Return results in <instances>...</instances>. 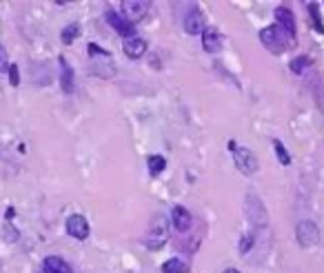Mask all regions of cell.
I'll return each instance as SVG.
<instances>
[{
  "mask_svg": "<svg viewBox=\"0 0 324 273\" xmlns=\"http://www.w3.org/2000/svg\"><path fill=\"white\" fill-rule=\"evenodd\" d=\"M42 271L44 273H73L69 264H67L62 258H58V255H49V258H44Z\"/></svg>",
  "mask_w": 324,
  "mask_h": 273,
  "instance_id": "13",
  "label": "cell"
},
{
  "mask_svg": "<svg viewBox=\"0 0 324 273\" xmlns=\"http://www.w3.org/2000/svg\"><path fill=\"white\" fill-rule=\"evenodd\" d=\"M184 29H186V34H202L204 32V16H202V11L200 9H191L189 14L184 16Z\"/></svg>",
  "mask_w": 324,
  "mask_h": 273,
  "instance_id": "8",
  "label": "cell"
},
{
  "mask_svg": "<svg viewBox=\"0 0 324 273\" xmlns=\"http://www.w3.org/2000/svg\"><path fill=\"white\" fill-rule=\"evenodd\" d=\"M251 244H253V238L251 236H244L242 238V244H240V251H242V253H247V251L251 249Z\"/></svg>",
  "mask_w": 324,
  "mask_h": 273,
  "instance_id": "22",
  "label": "cell"
},
{
  "mask_svg": "<svg viewBox=\"0 0 324 273\" xmlns=\"http://www.w3.org/2000/svg\"><path fill=\"white\" fill-rule=\"evenodd\" d=\"M295 238H297V242H300V246L309 249V246H315L320 242V231H318V227H315V222L302 220L295 227Z\"/></svg>",
  "mask_w": 324,
  "mask_h": 273,
  "instance_id": "2",
  "label": "cell"
},
{
  "mask_svg": "<svg viewBox=\"0 0 324 273\" xmlns=\"http://www.w3.org/2000/svg\"><path fill=\"white\" fill-rule=\"evenodd\" d=\"M120 7H122V18L131 25L140 23V20L146 16V11H149V5L142 2V0H122Z\"/></svg>",
  "mask_w": 324,
  "mask_h": 273,
  "instance_id": "3",
  "label": "cell"
},
{
  "mask_svg": "<svg viewBox=\"0 0 324 273\" xmlns=\"http://www.w3.org/2000/svg\"><path fill=\"white\" fill-rule=\"evenodd\" d=\"M60 87L65 94H71V91L75 89L73 85V69L67 65V60L60 56Z\"/></svg>",
  "mask_w": 324,
  "mask_h": 273,
  "instance_id": "14",
  "label": "cell"
},
{
  "mask_svg": "<svg viewBox=\"0 0 324 273\" xmlns=\"http://www.w3.org/2000/svg\"><path fill=\"white\" fill-rule=\"evenodd\" d=\"M171 222H173V227L178 229L180 233H184V231H189L191 229V213L184 209V206H173V211H171Z\"/></svg>",
  "mask_w": 324,
  "mask_h": 273,
  "instance_id": "9",
  "label": "cell"
},
{
  "mask_svg": "<svg viewBox=\"0 0 324 273\" xmlns=\"http://www.w3.org/2000/svg\"><path fill=\"white\" fill-rule=\"evenodd\" d=\"M275 20H278L282 32L291 34V36L295 34V18H293V14L287 9V7H278V9H275Z\"/></svg>",
  "mask_w": 324,
  "mask_h": 273,
  "instance_id": "11",
  "label": "cell"
},
{
  "mask_svg": "<svg viewBox=\"0 0 324 273\" xmlns=\"http://www.w3.org/2000/svg\"><path fill=\"white\" fill-rule=\"evenodd\" d=\"M146 167H149V171L153 175L162 173L164 167H167V160H164L162 156H149V160H146Z\"/></svg>",
  "mask_w": 324,
  "mask_h": 273,
  "instance_id": "16",
  "label": "cell"
},
{
  "mask_svg": "<svg viewBox=\"0 0 324 273\" xmlns=\"http://www.w3.org/2000/svg\"><path fill=\"white\" fill-rule=\"evenodd\" d=\"M189 271V262L182 258H171L162 264V273H186Z\"/></svg>",
  "mask_w": 324,
  "mask_h": 273,
  "instance_id": "15",
  "label": "cell"
},
{
  "mask_svg": "<svg viewBox=\"0 0 324 273\" xmlns=\"http://www.w3.org/2000/svg\"><path fill=\"white\" fill-rule=\"evenodd\" d=\"M309 11H311V16H313L315 29H318V32H324V27H322V20H320V11H318V5H315V2H311V5H309Z\"/></svg>",
  "mask_w": 324,
  "mask_h": 273,
  "instance_id": "20",
  "label": "cell"
},
{
  "mask_svg": "<svg viewBox=\"0 0 324 273\" xmlns=\"http://www.w3.org/2000/svg\"><path fill=\"white\" fill-rule=\"evenodd\" d=\"M224 273H240V271H238V269H226Z\"/></svg>",
  "mask_w": 324,
  "mask_h": 273,
  "instance_id": "24",
  "label": "cell"
},
{
  "mask_svg": "<svg viewBox=\"0 0 324 273\" xmlns=\"http://www.w3.org/2000/svg\"><path fill=\"white\" fill-rule=\"evenodd\" d=\"M144 51H146V42L142 40V38H138V36H133V38H129V40H124V56L127 58H140V56H144Z\"/></svg>",
  "mask_w": 324,
  "mask_h": 273,
  "instance_id": "12",
  "label": "cell"
},
{
  "mask_svg": "<svg viewBox=\"0 0 324 273\" xmlns=\"http://www.w3.org/2000/svg\"><path fill=\"white\" fill-rule=\"evenodd\" d=\"M67 233H69L71 238H78V240H84V238L89 236V222L84 215L75 213V215H69V220H67Z\"/></svg>",
  "mask_w": 324,
  "mask_h": 273,
  "instance_id": "7",
  "label": "cell"
},
{
  "mask_svg": "<svg viewBox=\"0 0 324 273\" xmlns=\"http://www.w3.org/2000/svg\"><path fill=\"white\" fill-rule=\"evenodd\" d=\"M306 67H309V58H306V56H300V58H295L291 63V71L293 73H302Z\"/></svg>",
  "mask_w": 324,
  "mask_h": 273,
  "instance_id": "19",
  "label": "cell"
},
{
  "mask_svg": "<svg viewBox=\"0 0 324 273\" xmlns=\"http://www.w3.org/2000/svg\"><path fill=\"white\" fill-rule=\"evenodd\" d=\"M273 149H275V153H278V160L282 162V165H291V156H288V151L284 149V144L280 142V140H273Z\"/></svg>",
  "mask_w": 324,
  "mask_h": 273,
  "instance_id": "18",
  "label": "cell"
},
{
  "mask_svg": "<svg viewBox=\"0 0 324 273\" xmlns=\"http://www.w3.org/2000/svg\"><path fill=\"white\" fill-rule=\"evenodd\" d=\"M9 82L13 87L20 85V73H18V65H9Z\"/></svg>",
  "mask_w": 324,
  "mask_h": 273,
  "instance_id": "21",
  "label": "cell"
},
{
  "mask_svg": "<svg viewBox=\"0 0 324 273\" xmlns=\"http://www.w3.org/2000/svg\"><path fill=\"white\" fill-rule=\"evenodd\" d=\"M78 36H80V27H78V25H69V27H65V29H62V34H60V38H62L65 45H71V42H73Z\"/></svg>",
  "mask_w": 324,
  "mask_h": 273,
  "instance_id": "17",
  "label": "cell"
},
{
  "mask_svg": "<svg viewBox=\"0 0 324 273\" xmlns=\"http://www.w3.org/2000/svg\"><path fill=\"white\" fill-rule=\"evenodd\" d=\"M2 69H9V65H7V58H4V49L0 47V71Z\"/></svg>",
  "mask_w": 324,
  "mask_h": 273,
  "instance_id": "23",
  "label": "cell"
},
{
  "mask_svg": "<svg viewBox=\"0 0 324 273\" xmlns=\"http://www.w3.org/2000/svg\"><path fill=\"white\" fill-rule=\"evenodd\" d=\"M169 240V222H167V215L158 213L153 220H151L149 229H146V236H144V246L151 251H158L167 244Z\"/></svg>",
  "mask_w": 324,
  "mask_h": 273,
  "instance_id": "1",
  "label": "cell"
},
{
  "mask_svg": "<svg viewBox=\"0 0 324 273\" xmlns=\"http://www.w3.org/2000/svg\"><path fill=\"white\" fill-rule=\"evenodd\" d=\"M260 40L264 42V47H269L275 54H282L284 51V36L280 27H264L260 32Z\"/></svg>",
  "mask_w": 324,
  "mask_h": 273,
  "instance_id": "4",
  "label": "cell"
},
{
  "mask_svg": "<svg viewBox=\"0 0 324 273\" xmlns=\"http://www.w3.org/2000/svg\"><path fill=\"white\" fill-rule=\"evenodd\" d=\"M105 18H107V23L111 25V27L115 29V32L120 34V36H124L129 40V38H133V32H136V29H133V25L131 23H127V20L122 18V16L118 14V11H113V9H109L105 14Z\"/></svg>",
  "mask_w": 324,
  "mask_h": 273,
  "instance_id": "6",
  "label": "cell"
},
{
  "mask_svg": "<svg viewBox=\"0 0 324 273\" xmlns=\"http://www.w3.org/2000/svg\"><path fill=\"white\" fill-rule=\"evenodd\" d=\"M202 47L209 51V54H216V51H220L222 47V36L217 29H204L202 32Z\"/></svg>",
  "mask_w": 324,
  "mask_h": 273,
  "instance_id": "10",
  "label": "cell"
},
{
  "mask_svg": "<svg viewBox=\"0 0 324 273\" xmlns=\"http://www.w3.org/2000/svg\"><path fill=\"white\" fill-rule=\"evenodd\" d=\"M233 160H235V165H238V169L242 171L244 175H251V173H255V171H257V158L253 156V153L249 151L247 147L235 149Z\"/></svg>",
  "mask_w": 324,
  "mask_h": 273,
  "instance_id": "5",
  "label": "cell"
}]
</instances>
